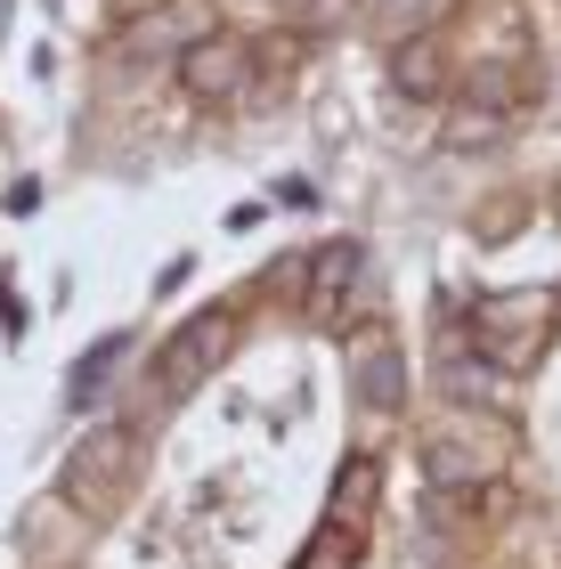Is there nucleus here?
Returning <instances> with one entry per match:
<instances>
[{
    "instance_id": "nucleus-1",
    "label": "nucleus",
    "mask_w": 561,
    "mask_h": 569,
    "mask_svg": "<svg viewBox=\"0 0 561 569\" xmlns=\"http://www.w3.org/2000/svg\"><path fill=\"white\" fill-rule=\"evenodd\" d=\"M228 350H237V309H196V318L163 342V382L188 391V382H203Z\"/></svg>"
},
{
    "instance_id": "nucleus-4",
    "label": "nucleus",
    "mask_w": 561,
    "mask_h": 569,
    "mask_svg": "<svg viewBox=\"0 0 561 569\" xmlns=\"http://www.w3.org/2000/svg\"><path fill=\"white\" fill-rule=\"evenodd\" d=\"M203 33H212V24H203V0H163V9H147L139 24H122V58H156V49L180 58Z\"/></svg>"
},
{
    "instance_id": "nucleus-6",
    "label": "nucleus",
    "mask_w": 561,
    "mask_h": 569,
    "mask_svg": "<svg viewBox=\"0 0 561 569\" xmlns=\"http://www.w3.org/2000/svg\"><path fill=\"white\" fill-rule=\"evenodd\" d=\"M391 82H399L407 98H440V82H448V66H440V41H431V33L399 41V58H391Z\"/></svg>"
},
{
    "instance_id": "nucleus-7",
    "label": "nucleus",
    "mask_w": 561,
    "mask_h": 569,
    "mask_svg": "<svg viewBox=\"0 0 561 569\" xmlns=\"http://www.w3.org/2000/svg\"><path fill=\"white\" fill-rule=\"evenodd\" d=\"M359 391L374 407H399V350L391 342H359Z\"/></svg>"
},
{
    "instance_id": "nucleus-3",
    "label": "nucleus",
    "mask_w": 561,
    "mask_h": 569,
    "mask_svg": "<svg viewBox=\"0 0 561 569\" xmlns=\"http://www.w3.org/2000/svg\"><path fill=\"white\" fill-rule=\"evenodd\" d=\"M131 463H139L131 431H90L82 448H73V463H66V488L82 505H114V488L131 480Z\"/></svg>"
},
{
    "instance_id": "nucleus-2",
    "label": "nucleus",
    "mask_w": 561,
    "mask_h": 569,
    "mask_svg": "<svg viewBox=\"0 0 561 569\" xmlns=\"http://www.w3.org/2000/svg\"><path fill=\"white\" fill-rule=\"evenodd\" d=\"M244 73H252V49H244V41H228V33H203V41L180 49V90L203 98V107L237 98V90H244Z\"/></svg>"
},
{
    "instance_id": "nucleus-5",
    "label": "nucleus",
    "mask_w": 561,
    "mask_h": 569,
    "mask_svg": "<svg viewBox=\"0 0 561 569\" xmlns=\"http://www.w3.org/2000/svg\"><path fill=\"white\" fill-rule=\"evenodd\" d=\"M359 277H367V252H359V244H325L318 261H310V318H318V326H342Z\"/></svg>"
}]
</instances>
